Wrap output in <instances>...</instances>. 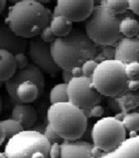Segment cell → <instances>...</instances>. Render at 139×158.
<instances>
[{"label": "cell", "mask_w": 139, "mask_h": 158, "mask_svg": "<svg viewBox=\"0 0 139 158\" xmlns=\"http://www.w3.org/2000/svg\"><path fill=\"white\" fill-rule=\"evenodd\" d=\"M50 50L59 68L70 71L98 55L97 45L89 40L85 31L76 27L67 36L57 38L50 44Z\"/></svg>", "instance_id": "1"}, {"label": "cell", "mask_w": 139, "mask_h": 158, "mask_svg": "<svg viewBox=\"0 0 139 158\" xmlns=\"http://www.w3.org/2000/svg\"><path fill=\"white\" fill-rule=\"evenodd\" d=\"M51 18L50 10L44 5L35 0H22L10 7L6 24L18 36L32 40L49 25Z\"/></svg>", "instance_id": "2"}, {"label": "cell", "mask_w": 139, "mask_h": 158, "mask_svg": "<svg viewBox=\"0 0 139 158\" xmlns=\"http://www.w3.org/2000/svg\"><path fill=\"white\" fill-rule=\"evenodd\" d=\"M48 124L63 141L81 139L88 129V118L83 109L70 102L51 105L47 111Z\"/></svg>", "instance_id": "3"}, {"label": "cell", "mask_w": 139, "mask_h": 158, "mask_svg": "<svg viewBox=\"0 0 139 158\" xmlns=\"http://www.w3.org/2000/svg\"><path fill=\"white\" fill-rule=\"evenodd\" d=\"M118 15H115L103 3L95 6L93 13L86 20L85 33L93 43L99 46H113L121 40Z\"/></svg>", "instance_id": "4"}, {"label": "cell", "mask_w": 139, "mask_h": 158, "mask_svg": "<svg viewBox=\"0 0 139 158\" xmlns=\"http://www.w3.org/2000/svg\"><path fill=\"white\" fill-rule=\"evenodd\" d=\"M95 89L107 97H116L127 89L125 64L120 60H102L91 77Z\"/></svg>", "instance_id": "5"}, {"label": "cell", "mask_w": 139, "mask_h": 158, "mask_svg": "<svg viewBox=\"0 0 139 158\" xmlns=\"http://www.w3.org/2000/svg\"><path fill=\"white\" fill-rule=\"evenodd\" d=\"M50 143L44 134L35 130H24L8 139L6 158H50Z\"/></svg>", "instance_id": "6"}, {"label": "cell", "mask_w": 139, "mask_h": 158, "mask_svg": "<svg viewBox=\"0 0 139 158\" xmlns=\"http://www.w3.org/2000/svg\"><path fill=\"white\" fill-rule=\"evenodd\" d=\"M126 139V130L115 117H104L95 122L91 129V142L96 149L108 153Z\"/></svg>", "instance_id": "7"}, {"label": "cell", "mask_w": 139, "mask_h": 158, "mask_svg": "<svg viewBox=\"0 0 139 158\" xmlns=\"http://www.w3.org/2000/svg\"><path fill=\"white\" fill-rule=\"evenodd\" d=\"M69 102L81 109H89L102 100V95L93 85L91 77H73L67 83Z\"/></svg>", "instance_id": "8"}, {"label": "cell", "mask_w": 139, "mask_h": 158, "mask_svg": "<svg viewBox=\"0 0 139 158\" xmlns=\"http://www.w3.org/2000/svg\"><path fill=\"white\" fill-rule=\"evenodd\" d=\"M26 52L30 63L42 70V73L50 77H57L59 71H61L51 55L50 45L42 42L40 38H32L28 40Z\"/></svg>", "instance_id": "9"}, {"label": "cell", "mask_w": 139, "mask_h": 158, "mask_svg": "<svg viewBox=\"0 0 139 158\" xmlns=\"http://www.w3.org/2000/svg\"><path fill=\"white\" fill-rule=\"evenodd\" d=\"M93 9V0H57L52 16H64L72 23L83 22L90 16Z\"/></svg>", "instance_id": "10"}, {"label": "cell", "mask_w": 139, "mask_h": 158, "mask_svg": "<svg viewBox=\"0 0 139 158\" xmlns=\"http://www.w3.org/2000/svg\"><path fill=\"white\" fill-rule=\"evenodd\" d=\"M25 81H32L37 85L38 91H39V96H42L45 92L46 82H45L44 73L36 65H34L33 63L30 62L24 69L16 70V72L14 73L13 77L3 83L8 94H9L10 99L15 105L18 104V100H16V96H15L16 89H18V86L22 82H25Z\"/></svg>", "instance_id": "11"}, {"label": "cell", "mask_w": 139, "mask_h": 158, "mask_svg": "<svg viewBox=\"0 0 139 158\" xmlns=\"http://www.w3.org/2000/svg\"><path fill=\"white\" fill-rule=\"evenodd\" d=\"M60 149L59 158H99L96 156L97 149L93 145L84 139L63 141Z\"/></svg>", "instance_id": "12"}, {"label": "cell", "mask_w": 139, "mask_h": 158, "mask_svg": "<svg viewBox=\"0 0 139 158\" xmlns=\"http://www.w3.org/2000/svg\"><path fill=\"white\" fill-rule=\"evenodd\" d=\"M115 59L124 64L139 63V34L133 38H121L115 45Z\"/></svg>", "instance_id": "13"}, {"label": "cell", "mask_w": 139, "mask_h": 158, "mask_svg": "<svg viewBox=\"0 0 139 158\" xmlns=\"http://www.w3.org/2000/svg\"><path fill=\"white\" fill-rule=\"evenodd\" d=\"M27 44L28 40L14 34L6 23H0V49L16 55L20 52H26Z\"/></svg>", "instance_id": "14"}, {"label": "cell", "mask_w": 139, "mask_h": 158, "mask_svg": "<svg viewBox=\"0 0 139 158\" xmlns=\"http://www.w3.org/2000/svg\"><path fill=\"white\" fill-rule=\"evenodd\" d=\"M99 158H139V135L128 137L115 149L101 154Z\"/></svg>", "instance_id": "15"}, {"label": "cell", "mask_w": 139, "mask_h": 158, "mask_svg": "<svg viewBox=\"0 0 139 158\" xmlns=\"http://www.w3.org/2000/svg\"><path fill=\"white\" fill-rule=\"evenodd\" d=\"M11 118L20 121L24 130H32L37 122V111L30 104H16L11 111Z\"/></svg>", "instance_id": "16"}, {"label": "cell", "mask_w": 139, "mask_h": 158, "mask_svg": "<svg viewBox=\"0 0 139 158\" xmlns=\"http://www.w3.org/2000/svg\"><path fill=\"white\" fill-rule=\"evenodd\" d=\"M18 104H30L39 97L37 85L32 81L22 82L15 92Z\"/></svg>", "instance_id": "17"}, {"label": "cell", "mask_w": 139, "mask_h": 158, "mask_svg": "<svg viewBox=\"0 0 139 158\" xmlns=\"http://www.w3.org/2000/svg\"><path fill=\"white\" fill-rule=\"evenodd\" d=\"M16 63L14 55L10 51L0 49V82L5 83L16 72Z\"/></svg>", "instance_id": "18"}, {"label": "cell", "mask_w": 139, "mask_h": 158, "mask_svg": "<svg viewBox=\"0 0 139 158\" xmlns=\"http://www.w3.org/2000/svg\"><path fill=\"white\" fill-rule=\"evenodd\" d=\"M49 26H50L51 31L54 32V34L56 35L57 38L65 37L73 30L72 22L61 15L52 16L50 20V23H49Z\"/></svg>", "instance_id": "19"}, {"label": "cell", "mask_w": 139, "mask_h": 158, "mask_svg": "<svg viewBox=\"0 0 139 158\" xmlns=\"http://www.w3.org/2000/svg\"><path fill=\"white\" fill-rule=\"evenodd\" d=\"M120 33L125 38H133L139 34V22L134 18H124L120 22Z\"/></svg>", "instance_id": "20"}, {"label": "cell", "mask_w": 139, "mask_h": 158, "mask_svg": "<svg viewBox=\"0 0 139 158\" xmlns=\"http://www.w3.org/2000/svg\"><path fill=\"white\" fill-rule=\"evenodd\" d=\"M51 105L59 104V102H69L67 96V84L66 83H59L52 87L49 96Z\"/></svg>", "instance_id": "21"}, {"label": "cell", "mask_w": 139, "mask_h": 158, "mask_svg": "<svg viewBox=\"0 0 139 158\" xmlns=\"http://www.w3.org/2000/svg\"><path fill=\"white\" fill-rule=\"evenodd\" d=\"M2 122L3 129H5V134H6V139H9L11 137H13L14 135L19 134L20 132L24 131V128L22 126V123L20 121L15 120V119H6V120L1 121Z\"/></svg>", "instance_id": "22"}, {"label": "cell", "mask_w": 139, "mask_h": 158, "mask_svg": "<svg viewBox=\"0 0 139 158\" xmlns=\"http://www.w3.org/2000/svg\"><path fill=\"white\" fill-rule=\"evenodd\" d=\"M101 3H103L115 15H121L129 10L128 0H103Z\"/></svg>", "instance_id": "23"}, {"label": "cell", "mask_w": 139, "mask_h": 158, "mask_svg": "<svg viewBox=\"0 0 139 158\" xmlns=\"http://www.w3.org/2000/svg\"><path fill=\"white\" fill-rule=\"evenodd\" d=\"M122 123L126 131L129 132H138L139 131V112L132 111L124 114Z\"/></svg>", "instance_id": "24"}, {"label": "cell", "mask_w": 139, "mask_h": 158, "mask_svg": "<svg viewBox=\"0 0 139 158\" xmlns=\"http://www.w3.org/2000/svg\"><path fill=\"white\" fill-rule=\"evenodd\" d=\"M125 73L128 81H139V63L138 62L126 63Z\"/></svg>", "instance_id": "25"}, {"label": "cell", "mask_w": 139, "mask_h": 158, "mask_svg": "<svg viewBox=\"0 0 139 158\" xmlns=\"http://www.w3.org/2000/svg\"><path fill=\"white\" fill-rule=\"evenodd\" d=\"M98 63H99V61L96 60V59H89V60L85 61V62L81 65V72H83V77H93Z\"/></svg>", "instance_id": "26"}, {"label": "cell", "mask_w": 139, "mask_h": 158, "mask_svg": "<svg viewBox=\"0 0 139 158\" xmlns=\"http://www.w3.org/2000/svg\"><path fill=\"white\" fill-rule=\"evenodd\" d=\"M42 134H44V136L48 139L50 144H52V143H62L63 142V139L57 134L56 131L51 128L49 124H47V126L45 127L44 131H42Z\"/></svg>", "instance_id": "27"}, {"label": "cell", "mask_w": 139, "mask_h": 158, "mask_svg": "<svg viewBox=\"0 0 139 158\" xmlns=\"http://www.w3.org/2000/svg\"><path fill=\"white\" fill-rule=\"evenodd\" d=\"M39 38L42 40V42H45V43H47V44H52V43L54 42V40H57V37H56V35L54 34V32L51 31V28H50V26H46V27L44 28V30L40 32V34H39Z\"/></svg>", "instance_id": "28"}, {"label": "cell", "mask_w": 139, "mask_h": 158, "mask_svg": "<svg viewBox=\"0 0 139 158\" xmlns=\"http://www.w3.org/2000/svg\"><path fill=\"white\" fill-rule=\"evenodd\" d=\"M85 116L88 118V117H97V118H101L104 114V108L99 105H96L93 107L89 108V109H84L83 110Z\"/></svg>", "instance_id": "29"}, {"label": "cell", "mask_w": 139, "mask_h": 158, "mask_svg": "<svg viewBox=\"0 0 139 158\" xmlns=\"http://www.w3.org/2000/svg\"><path fill=\"white\" fill-rule=\"evenodd\" d=\"M14 58H15L16 69L18 70L24 69V68L30 63L28 62V57L25 52H20V54L14 55Z\"/></svg>", "instance_id": "30"}, {"label": "cell", "mask_w": 139, "mask_h": 158, "mask_svg": "<svg viewBox=\"0 0 139 158\" xmlns=\"http://www.w3.org/2000/svg\"><path fill=\"white\" fill-rule=\"evenodd\" d=\"M101 56L103 60L115 59V46H103L101 49Z\"/></svg>", "instance_id": "31"}, {"label": "cell", "mask_w": 139, "mask_h": 158, "mask_svg": "<svg viewBox=\"0 0 139 158\" xmlns=\"http://www.w3.org/2000/svg\"><path fill=\"white\" fill-rule=\"evenodd\" d=\"M60 144L61 143H52L49 149V157L50 158H59L60 156Z\"/></svg>", "instance_id": "32"}, {"label": "cell", "mask_w": 139, "mask_h": 158, "mask_svg": "<svg viewBox=\"0 0 139 158\" xmlns=\"http://www.w3.org/2000/svg\"><path fill=\"white\" fill-rule=\"evenodd\" d=\"M128 5L130 11L136 15H139V0H128Z\"/></svg>", "instance_id": "33"}, {"label": "cell", "mask_w": 139, "mask_h": 158, "mask_svg": "<svg viewBox=\"0 0 139 158\" xmlns=\"http://www.w3.org/2000/svg\"><path fill=\"white\" fill-rule=\"evenodd\" d=\"M108 105H109L110 109L114 112H117L120 110V106H118L117 100L115 99L114 97H109L108 98Z\"/></svg>", "instance_id": "34"}, {"label": "cell", "mask_w": 139, "mask_h": 158, "mask_svg": "<svg viewBox=\"0 0 139 158\" xmlns=\"http://www.w3.org/2000/svg\"><path fill=\"white\" fill-rule=\"evenodd\" d=\"M62 71V80H63V83H69L71 80L73 79V74H72V71H70V70H61Z\"/></svg>", "instance_id": "35"}, {"label": "cell", "mask_w": 139, "mask_h": 158, "mask_svg": "<svg viewBox=\"0 0 139 158\" xmlns=\"http://www.w3.org/2000/svg\"><path fill=\"white\" fill-rule=\"evenodd\" d=\"M6 141V134H5V129H3L2 122L0 121V146L3 144V142Z\"/></svg>", "instance_id": "36"}, {"label": "cell", "mask_w": 139, "mask_h": 158, "mask_svg": "<svg viewBox=\"0 0 139 158\" xmlns=\"http://www.w3.org/2000/svg\"><path fill=\"white\" fill-rule=\"evenodd\" d=\"M72 71V74L74 77H83V72H81V67H76L74 69L71 70Z\"/></svg>", "instance_id": "37"}, {"label": "cell", "mask_w": 139, "mask_h": 158, "mask_svg": "<svg viewBox=\"0 0 139 158\" xmlns=\"http://www.w3.org/2000/svg\"><path fill=\"white\" fill-rule=\"evenodd\" d=\"M6 6H7V0H0V14L3 12Z\"/></svg>", "instance_id": "38"}, {"label": "cell", "mask_w": 139, "mask_h": 158, "mask_svg": "<svg viewBox=\"0 0 139 158\" xmlns=\"http://www.w3.org/2000/svg\"><path fill=\"white\" fill-rule=\"evenodd\" d=\"M35 1H37V2L42 3V5H44V3H49L51 1V0H35Z\"/></svg>", "instance_id": "39"}, {"label": "cell", "mask_w": 139, "mask_h": 158, "mask_svg": "<svg viewBox=\"0 0 139 158\" xmlns=\"http://www.w3.org/2000/svg\"><path fill=\"white\" fill-rule=\"evenodd\" d=\"M7 1H9V2H11L12 5H15V3L20 2V1H22V0H7Z\"/></svg>", "instance_id": "40"}, {"label": "cell", "mask_w": 139, "mask_h": 158, "mask_svg": "<svg viewBox=\"0 0 139 158\" xmlns=\"http://www.w3.org/2000/svg\"><path fill=\"white\" fill-rule=\"evenodd\" d=\"M102 1H103V0H93V2H95V6H99V5H101Z\"/></svg>", "instance_id": "41"}, {"label": "cell", "mask_w": 139, "mask_h": 158, "mask_svg": "<svg viewBox=\"0 0 139 158\" xmlns=\"http://www.w3.org/2000/svg\"><path fill=\"white\" fill-rule=\"evenodd\" d=\"M1 111H2V98L0 96V114H1Z\"/></svg>", "instance_id": "42"}, {"label": "cell", "mask_w": 139, "mask_h": 158, "mask_svg": "<svg viewBox=\"0 0 139 158\" xmlns=\"http://www.w3.org/2000/svg\"><path fill=\"white\" fill-rule=\"evenodd\" d=\"M0 158H6L5 155H3V153H0Z\"/></svg>", "instance_id": "43"}, {"label": "cell", "mask_w": 139, "mask_h": 158, "mask_svg": "<svg viewBox=\"0 0 139 158\" xmlns=\"http://www.w3.org/2000/svg\"><path fill=\"white\" fill-rule=\"evenodd\" d=\"M2 85H3V83H2V82H0V87H1Z\"/></svg>", "instance_id": "44"}, {"label": "cell", "mask_w": 139, "mask_h": 158, "mask_svg": "<svg viewBox=\"0 0 139 158\" xmlns=\"http://www.w3.org/2000/svg\"><path fill=\"white\" fill-rule=\"evenodd\" d=\"M138 112H139V109H138Z\"/></svg>", "instance_id": "45"}]
</instances>
